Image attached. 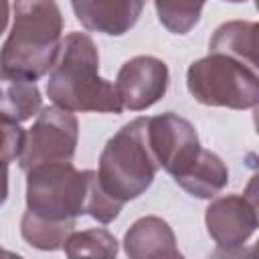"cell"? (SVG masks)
<instances>
[{
	"instance_id": "obj_8",
	"label": "cell",
	"mask_w": 259,
	"mask_h": 259,
	"mask_svg": "<svg viewBox=\"0 0 259 259\" xmlns=\"http://www.w3.org/2000/svg\"><path fill=\"white\" fill-rule=\"evenodd\" d=\"M170 73L162 59L138 55L121 65L115 79V89L123 109L144 111L158 103L168 89Z\"/></svg>"
},
{
	"instance_id": "obj_13",
	"label": "cell",
	"mask_w": 259,
	"mask_h": 259,
	"mask_svg": "<svg viewBox=\"0 0 259 259\" xmlns=\"http://www.w3.org/2000/svg\"><path fill=\"white\" fill-rule=\"evenodd\" d=\"M229 182L227 164L210 150H200L194 164L176 178V184L196 198H214Z\"/></svg>"
},
{
	"instance_id": "obj_2",
	"label": "cell",
	"mask_w": 259,
	"mask_h": 259,
	"mask_svg": "<svg viewBox=\"0 0 259 259\" xmlns=\"http://www.w3.org/2000/svg\"><path fill=\"white\" fill-rule=\"evenodd\" d=\"M49 99L69 111L121 113L115 83L99 75V53L93 38L85 32H69L61 55L49 73Z\"/></svg>"
},
{
	"instance_id": "obj_16",
	"label": "cell",
	"mask_w": 259,
	"mask_h": 259,
	"mask_svg": "<svg viewBox=\"0 0 259 259\" xmlns=\"http://www.w3.org/2000/svg\"><path fill=\"white\" fill-rule=\"evenodd\" d=\"M154 2L162 26L172 34H186L198 24L206 0H154Z\"/></svg>"
},
{
	"instance_id": "obj_4",
	"label": "cell",
	"mask_w": 259,
	"mask_h": 259,
	"mask_svg": "<svg viewBox=\"0 0 259 259\" xmlns=\"http://www.w3.org/2000/svg\"><path fill=\"white\" fill-rule=\"evenodd\" d=\"M95 170H77L71 162H47L26 170V210L49 223H75L87 214Z\"/></svg>"
},
{
	"instance_id": "obj_12",
	"label": "cell",
	"mask_w": 259,
	"mask_h": 259,
	"mask_svg": "<svg viewBox=\"0 0 259 259\" xmlns=\"http://www.w3.org/2000/svg\"><path fill=\"white\" fill-rule=\"evenodd\" d=\"M210 53L231 55L259 73V22L229 20L223 22L208 40Z\"/></svg>"
},
{
	"instance_id": "obj_9",
	"label": "cell",
	"mask_w": 259,
	"mask_h": 259,
	"mask_svg": "<svg viewBox=\"0 0 259 259\" xmlns=\"http://www.w3.org/2000/svg\"><path fill=\"white\" fill-rule=\"evenodd\" d=\"M204 223L210 239L225 253H239L241 247L259 227L255 210L245 196L225 194L214 198L204 212Z\"/></svg>"
},
{
	"instance_id": "obj_22",
	"label": "cell",
	"mask_w": 259,
	"mask_h": 259,
	"mask_svg": "<svg viewBox=\"0 0 259 259\" xmlns=\"http://www.w3.org/2000/svg\"><path fill=\"white\" fill-rule=\"evenodd\" d=\"M225 2H235L237 4V2H245V0H225Z\"/></svg>"
},
{
	"instance_id": "obj_17",
	"label": "cell",
	"mask_w": 259,
	"mask_h": 259,
	"mask_svg": "<svg viewBox=\"0 0 259 259\" xmlns=\"http://www.w3.org/2000/svg\"><path fill=\"white\" fill-rule=\"evenodd\" d=\"M63 249L67 257H115L117 241L105 229H87L73 233Z\"/></svg>"
},
{
	"instance_id": "obj_5",
	"label": "cell",
	"mask_w": 259,
	"mask_h": 259,
	"mask_svg": "<svg viewBox=\"0 0 259 259\" xmlns=\"http://www.w3.org/2000/svg\"><path fill=\"white\" fill-rule=\"evenodd\" d=\"M186 87L198 103L210 107L249 109L259 103V73L225 53L194 61L186 71Z\"/></svg>"
},
{
	"instance_id": "obj_7",
	"label": "cell",
	"mask_w": 259,
	"mask_h": 259,
	"mask_svg": "<svg viewBox=\"0 0 259 259\" xmlns=\"http://www.w3.org/2000/svg\"><path fill=\"white\" fill-rule=\"evenodd\" d=\"M148 138L160 168L174 180L194 164L202 150L194 125L172 111L148 117Z\"/></svg>"
},
{
	"instance_id": "obj_21",
	"label": "cell",
	"mask_w": 259,
	"mask_h": 259,
	"mask_svg": "<svg viewBox=\"0 0 259 259\" xmlns=\"http://www.w3.org/2000/svg\"><path fill=\"white\" fill-rule=\"evenodd\" d=\"M251 255H259V241H257V245L251 249Z\"/></svg>"
},
{
	"instance_id": "obj_3",
	"label": "cell",
	"mask_w": 259,
	"mask_h": 259,
	"mask_svg": "<svg viewBox=\"0 0 259 259\" xmlns=\"http://www.w3.org/2000/svg\"><path fill=\"white\" fill-rule=\"evenodd\" d=\"M158 168L148 138V117H136L107 140L97 174L103 190L125 204L152 186Z\"/></svg>"
},
{
	"instance_id": "obj_1",
	"label": "cell",
	"mask_w": 259,
	"mask_h": 259,
	"mask_svg": "<svg viewBox=\"0 0 259 259\" xmlns=\"http://www.w3.org/2000/svg\"><path fill=\"white\" fill-rule=\"evenodd\" d=\"M63 14L57 0H14L12 26L2 47V79L36 81L61 55Z\"/></svg>"
},
{
	"instance_id": "obj_20",
	"label": "cell",
	"mask_w": 259,
	"mask_h": 259,
	"mask_svg": "<svg viewBox=\"0 0 259 259\" xmlns=\"http://www.w3.org/2000/svg\"><path fill=\"white\" fill-rule=\"evenodd\" d=\"M253 123H255V132L259 136V103L253 107Z\"/></svg>"
},
{
	"instance_id": "obj_15",
	"label": "cell",
	"mask_w": 259,
	"mask_h": 259,
	"mask_svg": "<svg viewBox=\"0 0 259 259\" xmlns=\"http://www.w3.org/2000/svg\"><path fill=\"white\" fill-rule=\"evenodd\" d=\"M73 233H75V223H49L28 212H24L20 221L22 239L30 247L40 249V251H57L65 247L67 239Z\"/></svg>"
},
{
	"instance_id": "obj_11",
	"label": "cell",
	"mask_w": 259,
	"mask_h": 259,
	"mask_svg": "<svg viewBox=\"0 0 259 259\" xmlns=\"http://www.w3.org/2000/svg\"><path fill=\"white\" fill-rule=\"evenodd\" d=\"M125 255L132 259H162V257H182L176 247V237L170 225L160 217L138 219L123 237Z\"/></svg>"
},
{
	"instance_id": "obj_10",
	"label": "cell",
	"mask_w": 259,
	"mask_h": 259,
	"mask_svg": "<svg viewBox=\"0 0 259 259\" xmlns=\"http://www.w3.org/2000/svg\"><path fill=\"white\" fill-rule=\"evenodd\" d=\"M77 20L93 32L121 36L142 16L144 0H71Z\"/></svg>"
},
{
	"instance_id": "obj_6",
	"label": "cell",
	"mask_w": 259,
	"mask_h": 259,
	"mask_svg": "<svg viewBox=\"0 0 259 259\" xmlns=\"http://www.w3.org/2000/svg\"><path fill=\"white\" fill-rule=\"evenodd\" d=\"M79 123L73 111L59 105L42 107L32 127L26 132V142L18 166L26 172L36 164L71 162L77 150Z\"/></svg>"
},
{
	"instance_id": "obj_23",
	"label": "cell",
	"mask_w": 259,
	"mask_h": 259,
	"mask_svg": "<svg viewBox=\"0 0 259 259\" xmlns=\"http://www.w3.org/2000/svg\"><path fill=\"white\" fill-rule=\"evenodd\" d=\"M255 8H257V12H259V0H255Z\"/></svg>"
},
{
	"instance_id": "obj_19",
	"label": "cell",
	"mask_w": 259,
	"mask_h": 259,
	"mask_svg": "<svg viewBox=\"0 0 259 259\" xmlns=\"http://www.w3.org/2000/svg\"><path fill=\"white\" fill-rule=\"evenodd\" d=\"M243 196L247 198V202H249L251 208L255 210V217H257V223H259V172L251 176V180H249L247 186H245Z\"/></svg>"
},
{
	"instance_id": "obj_18",
	"label": "cell",
	"mask_w": 259,
	"mask_h": 259,
	"mask_svg": "<svg viewBox=\"0 0 259 259\" xmlns=\"http://www.w3.org/2000/svg\"><path fill=\"white\" fill-rule=\"evenodd\" d=\"M2 130H4V148H2L4 162L10 164L12 160H20L26 142V132L20 127V123L4 121V119H2Z\"/></svg>"
},
{
	"instance_id": "obj_14",
	"label": "cell",
	"mask_w": 259,
	"mask_h": 259,
	"mask_svg": "<svg viewBox=\"0 0 259 259\" xmlns=\"http://www.w3.org/2000/svg\"><path fill=\"white\" fill-rule=\"evenodd\" d=\"M42 109V97L34 81L24 79H2L0 117L4 121L22 123Z\"/></svg>"
}]
</instances>
